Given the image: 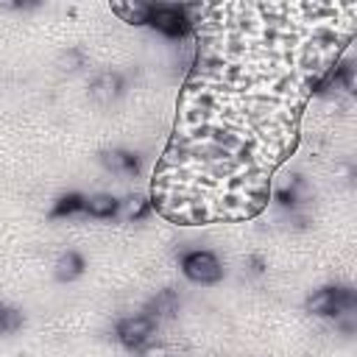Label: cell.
I'll list each match as a JSON object with an SVG mask.
<instances>
[{
    "label": "cell",
    "instance_id": "6da1fadb",
    "mask_svg": "<svg viewBox=\"0 0 357 357\" xmlns=\"http://www.w3.org/2000/svg\"><path fill=\"white\" fill-rule=\"evenodd\" d=\"M357 307V296L346 284H324L312 290L304 301V310L315 318H337V315H351Z\"/></svg>",
    "mask_w": 357,
    "mask_h": 357
},
{
    "label": "cell",
    "instance_id": "7a4b0ae2",
    "mask_svg": "<svg viewBox=\"0 0 357 357\" xmlns=\"http://www.w3.org/2000/svg\"><path fill=\"white\" fill-rule=\"evenodd\" d=\"M148 28L167 39H184L195 25L190 22L184 6L178 3H148Z\"/></svg>",
    "mask_w": 357,
    "mask_h": 357
},
{
    "label": "cell",
    "instance_id": "3957f363",
    "mask_svg": "<svg viewBox=\"0 0 357 357\" xmlns=\"http://www.w3.org/2000/svg\"><path fill=\"white\" fill-rule=\"evenodd\" d=\"M178 268H181L184 279H190L192 284H215V282L223 279V262L209 248H190V251H184L178 257Z\"/></svg>",
    "mask_w": 357,
    "mask_h": 357
},
{
    "label": "cell",
    "instance_id": "277c9868",
    "mask_svg": "<svg viewBox=\"0 0 357 357\" xmlns=\"http://www.w3.org/2000/svg\"><path fill=\"white\" fill-rule=\"evenodd\" d=\"M156 335V321L145 312H134V315H126L117 321L114 326V337L120 340V346L131 349V351H139L145 349Z\"/></svg>",
    "mask_w": 357,
    "mask_h": 357
},
{
    "label": "cell",
    "instance_id": "5b68a950",
    "mask_svg": "<svg viewBox=\"0 0 357 357\" xmlns=\"http://www.w3.org/2000/svg\"><path fill=\"white\" fill-rule=\"evenodd\" d=\"M123 92H126V78L120 73H114V70H103L89 81V98L95 103H103V106L114 103Z\"/></svg>",
    "mask_w": 357,
    "mask_h": 357
},
{
    "label": "cell",
    "instance_id": "8992f818",
    "mask_svg": "<svg viewBox=\"0 0 357 357\" xmlns=\"http://www.w3.org/2000/svg\"><path fill=\"white\" fill-rule=\"evenodd\" d=\"M84 215H89L95 220H112L120 215V198L112 192H92L84 201Z\"/></svg>",
    "mask_w": 357,
    "mask_h": 357
},
{
    "label": "cell",
    "instance_id": "52a82bcc",
    "mask_svg": "<svg viewBox=\"0 0 357 357\" xmlns=\"http://www.w3.org/2000/svg\"><path fill=\"white\" fill-rule=\"evenodd\" d=\"M100 162H103L106 170H112L117 176H137L139 173V156L131 153V151H123V148L103 151L100 153Z\"/></svg>",
    "mask_w": 357,
    "mask_h": 357
},
{
    "label": "cell",
    "instance_id": "ba28073f",
    "mask_svg": "<svg viewBox=\"0 0 357 357\" xmlns=\"http://www.w3.org/2000/svg\"><path fill=\"white\" fill-rule=\"evenodd\" d=\"M84 271H86V259H84V254H78V251H64V254L56 259V265H53V276H56V282H61V284H70V282L81 279Z\"/></svg>",
    "mask_w": 357,
    "mask_h": 357
},
{
    "label": "cell",
    "instance_id": "9c48e42d",
    "mask_svg": "<svg viewBox=\"0 0 357 357\" xmlns=\"http://www.w3.org/2000/svg\"><path fill=\"white\" fill-rule=\"evenodd\" d=\"M178 293L176 290H170V287H165V290H159L151 301H148V307H145V315H151L153 321H159V318H170V315H176L178 312Z\"/></svg>",
    "mask_w": 357,
    "mask_h": 357
},
{
    "label": "cell",
    "instance_id": "30bf717a",
    "mask_svg": "<svg viewBox=\"0 0 357 357\" xmlns=\"http://www.w3.org/2000/svg\"><path fill=\"white\" fill-rule=\"evenodd\" d=\"M114 17H120L128 25H145L148 22V3H112L109 6Z\"/></svg>",
    "mask_w": 357,
    "mask_h": 357
},
{
    "label": "cell",
    "instance_id": "8fae6325",
    "mask_svg": "<svg viewBox=\"0 0 357 357\" xmlns=\"http://www.w3.org/2000/svg\"><path fill=\"white\" fill-rule=\"evenodd\" d=\"M84 201L86 195L81 192H64L53 201V209H50V218H70V215H78L84 212Z\"/></svg>",
    "mask_w": 357,
    "mask_h": 357
},
{
    "label": "cell",
    "instance_id": "7c38bea8",
    "mask_svg": "<svg viewBox=\"0 0 357 357\" xmlns=\"http://www.w3.org/2000/svg\"><path fill=\"white\" fill-rule=\"evenodd\" d=\"M151 209H153V204H151V198H145V195H128L126 201H120V212H123L128 220H145V218L151 215Z\"/></svg>",
    "mask_w": 357,
    "mask_h": 357
},
{
    "label": "cell",
    "instance_id": "4fadbf2b",
    "mask_svg": "<svg viewBox=\"0 0 357 357\" xmlns=\"http://www.w3.org/2000/svg\"><path fill=\"white\" fill-rule=\"evenodd\" d=\"M56 64H59L61 70H67V73H75V70H81V67L86 64V56H84L81 47H67V50L59 53Z\"/></svg>",
    "mask_w": 357,
    "mask_h": 357
},
{
    "label": "cell",
    "instance_id": "5bb4252c",
    "mask_svg": "<svg viewBox=\"0 0 357 357\" xmlns=\"http://www.w3.org/2000/svg\"><path fill=\"white\" fill-rule=\"evenodd\" d=\"M20 326H22V312H20V310H14V307L0 304V335L17 332Z\"/></svg>",
    "mask_w": 357,
    "mask_h": 357
},
{
    "label": "cell",
    "instance_id": "9a60e30c",
    "mask_svg": "<svg viewBox=\"0 0 357 357\" xmlns=\"http://www.w3.org/2000/svg\"><path fill=\"white\" fill-rule=\"evenodd\" d=\"M145 357H167L170 351H167V346L165 343H148L145 349H139Z\"/></svg>",
    "mask_w": 357,
    "mask_h": 357
}]
</instances>
